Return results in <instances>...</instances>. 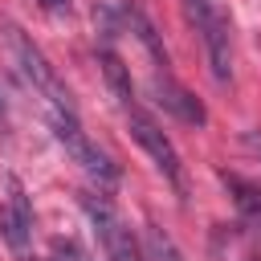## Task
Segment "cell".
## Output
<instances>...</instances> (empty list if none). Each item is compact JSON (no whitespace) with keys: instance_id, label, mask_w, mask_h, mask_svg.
I'll return each instance as SVG.
<instances>
[{"instance_id":"1","label":"cell","mask_w":261,"mask_h":261,"mask_svg":"<svg viewBox=\"0 0 261 261\" xmlns=\"http://www.w3.org/2000/svg\"><path fill=\"white\" fill-rule=\"evenodd\" d=\"M82 208H86V216H90V224H94V232H98V245H102L106 261H143L135 232H130L126 220L110 208V200H102V196H82Z\"/></svg>"},{"instance_id":"2","label":"cell","mask_w":261,"mask_h":261,"mask_svg":"<svg viewBox=\"0 0 261 261\" xmlns=\"http://www.w3.org/2000/svg\"><path fill=\"white\" fill-rule=\"evenodd\" d=\"M8 45H12V53H16V61H20V73L49 98V106L53 110H73V102H69V90L57 82V73H53V65L45 61V53L20 33V29H8Z\"/></svg>"},{"instance_id":"3","label":"cell","mask_w":261,"mask_h":261,"mask_svg":"<svg viewBox=\"0 0 261 261\" xmlns=\"http://www.w3.org/2000/svg\"><path fill=\"white\" fill-rule=\"evenodd\" d=\"M49 122H53V135L65 143V151L90 171V175H98L102 184H114L118 179V167L110 163V155H102L86 135H82V126H77V118H73V110H53L49 114Z\"/></svg>"},{"instance_id":"4","label":"cell","mask_w":261,"mask_h":261,"mask_svg":"<svg viewBox=\"0 0 261 261\" xmlns=\"http://www.w3.org/2000/svg\"><path fill=\"white\" fill-rule=\"evenodd\" d=\"M126 126H130V139H135V143L155 159V167H159L175 188H184V171H179V155H175L171 139H167V135H163L147 114H135V110H130V122H126Z\"/></svg>"},{"instance_id":"5","label":"cell","mask_w":261,"mask_h":261,"mask_svg":"<svg viewBox=\"0 0 261 261\" xmlns=\"http://www.w3.org/2000/svg\"><path fill=\"white\" fill-rule=\"evenodd\" d=\"M155 102L163 106V110H171L175 118H184V122H192V126H204L208 122V114H204V106H200V98H192L184 86H171L167 77L159 82L155 77Z\"/></svg>"},{"instance_id":"6","label":"cell","mask_w":261,"mask_h":261,"mask_svg":"<svg viewBox=\"0 0 261 261\" xmlns=\"http://www.w3.org/2000/svg\"><path fill=\"white\" fill-rule=\"evenodd\" d=\"M200 33H204V45H208L212 77H216V82H228V77H232V53H228V29H224V20L212 12Z\"/></svg>"},{"instance_id":"7","label":"cell","mask_w":261,"mask_h":261,"mask_svg":"<svg viewBox=\"0 0 261 261\" xmlns=\"http://www.w3.org/2000/svg\"><path fill=\"white\" fill-rule=\"evenodd\" d=\"M98 61H102V73H106V86L114 90V98H118L122 106H130V102H135V86H130V69H126V61H122L114 49H102Z\"/></svg>"},{"instance_id":"8","label":"cell","mask_w":261,"mask_h":261,"mask_svg":"<svg viewBox=\"0 0 261 261\" xmlns=\"http://www.w3.org/2000/svg\"><path fill=\"white\" fill-rule=\"evenodd\" d=\"M29 228H33V216L29 212H16L12 204H0V237L8 241V249L24 253L29 249Z\"/></svg>"},{"instance_id":"9","label":"cell","mask_w":261,"mask_h":261,"mask_svg":"<svg viewBox=\"0 0 261 261\" xmlns=\"http://www.w3.org/2000/svg\"><path fill=\"white\" fill-rule=\"evenodd\" d=\"M224 184H228V192H232L237 208H241L249 220H257V224H261V188H257V184H245V179H237V175H224Z\"/></svg>"},{"instance_id":"10","label":"cell","mask_w":261,"mask_h":261,"mask_svg":"<svg viewBox=\"0 0 261 261\" xmlns=\"http://www.w3.org/2000/svg\"><path fill=\"white\" fill-rule=\"evenodd\" d=\"M126 20L135 24L139 41H143V45H147V49L155 53V61H159V65H167V57H163V49H159V41H155V29H151V20H147V16L139 12V8H130V12H126Z\"/></svg>"},{"instance_id":"11","label":"cell","mask_w":261,"mask_h":261,"mask_svg":"<svg viewBox=\"0 0 261 261\" xmlns=\"http://www.w3.org/2000/svg\"><path fill=\"white\" fill-rule=\"evenodd\" d=\"M147 245H151V253H155V261H184V253L171 245V237H163L159 228H151L147 232Z\"/></svg>"},{"instance_id":"12","label":"cell","mask_w":261,"mask_h":261,"mask_svg":"<svg viewBox=\"0 0 261 261\" xmlns=\"http://www.w3.org/2000/svg\"><path fill=\"white\" fill-rule=\"evenodd\" d=\"M184 8H188V20H192L196 29H204V20L212 16V8H208V0H184Z\"/></svg>"},{"instance_id":"13","label":"cell","mask_w":261,"mask_h":261,"mask_svg":"<svg viewBox=\"0 0 261 261\" xmlns=\"http://www.w3.org/2000/svg\"><path fill=\"white\" fill-rule=\"evenodd\" d=\"M45 12H69V0H41Z\"/></svg>"},{"instance_id":"14","label":"cell","mask_w":261,"mask_h":261,"mask_svg":"<svg viewBox=\"0 0 261 261\" xmlns=\"http://www.w3.org/2000/svg\"><path fill=\"white\" fill-rule=\"evenodd\" d=\"M8 126V102H4V90H0V130Z\"/></svg>"},{"instance_id":"15","label":"cell","mask_w":261,"mask_h":261,"mask_svg":"<svg viewBox=\"0 0 261 261\" xmlns=\"http://www.w3.org/2000/svg\"><path fill=\"white\" fill-rule=\"evenodd\" d=\"M245 143H249V147H253V151L261 155V135H257V130H253V135H245Z\"/></svg>"}]
</instances>
